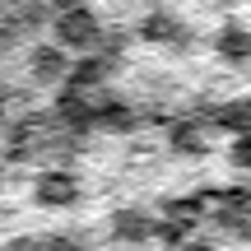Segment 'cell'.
<instances>
[{"label":"cell","instance_id":"obj_3","mask_svg":"<svg viewBox=\"0 0 251 251\" xmlns=\"http://www.w3.org/2000/svg\"><path fill=\"white\" fill-rule=\"evenodd\" d=\"M214 121L224 126V130H233L237 140H251V98H237V102H224V107L214 112Z\"/></svg>","mask_w":251,"mask_h":251},{"label":"cell","instance_id":"obj_2","mask_svg":"<svg viewBox=\"0 0 251 251\" xmlns=\"http://www.w3.org/2000/svg\"><path fill=\"white\" fill-rule=\"evenodd\" d=\"M149 233H153V224H149V214L144 209H117L112 214V237H121V242H149Z\"/></svg>","mask_w":251,"mask_h":251},{"label":"cell","instance_id":"obj_6","mask_svg":"<svg viewBox=\"0 0 251 251\" xmlns=\"http://www.w3.org/2000/svg\"><path fill=\"white\" fill-rule=\"evenodd\" d=\"M214 5H224V9H233V5H237V0H214Z\"/></svg>","mask_w":251,"mask_h":251},{"label":"cell","instance_id":"obj_5","mask_svg":"<svg viewBox=\"0 0 251 251\" xmlns=\"http://www.w3.org/2000/svg\"><path fill=\"white\" fill-rule=\"evenodd\" d=\"M233 163H237V168H251V140H237L233 144Z\"/></svg>","mask_w":251,"mask_h":251},{"label":"cell","instance_id":"obj_4","mask_svg":"<svg viewBox=\"0 0 251 251\" xmlns=\"http://www.w3.org/2000/svg\"><path fill=\"white\" fill-rule=\"evenodd\" d=\"M168 140H172L177 153H205V135H200V126H191V121H177Z\"/></svg>","mask_w":251,"mask_h":251},{"label":"cell","instance_id":"obj_1","mask_svg":"<svg viewBox=\"0 0 251 251\" xmlns=\"http://www.w3.org/2000/svg\"><path fill=\"white\" fill-rule=\"evenodd\" d=\"M214 51H219V61H228V65H247L251 61V28H242V24L219 28Z\"/></svg>","mask_w":251,"mask_h":251}]
</instances>
